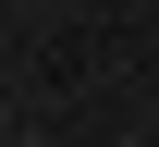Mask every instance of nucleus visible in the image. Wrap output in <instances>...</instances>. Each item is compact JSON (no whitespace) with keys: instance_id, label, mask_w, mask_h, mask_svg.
<instances>
[{"instance_id":"1","label":"nucleus","mask_w":159,"mask_h":147,"mask_svg":"<svg viewBox=\"0 0 159 147\" xmlns=\"http://www.w3.org/2000/svg\"><path fill=\"white\" fill-rule=\"evenodd\" d=\"M0 147H12V110H0Z\"/></svg>"},{"instance_id":"2","label":"nucleus","mask_w":159,"mask_h":147,"mask_svg":"<svg viewBox=\"0 0 159 147\" xmlns=\"http://www.w3.org/2000/svg\"><path fill=\"white\" fill-rule=\"evenodd\" d=\"M122 147H147V135H122Z\"/></svg>"}]
</instances>
